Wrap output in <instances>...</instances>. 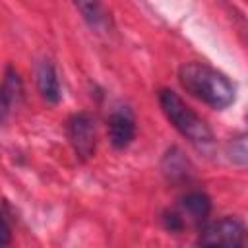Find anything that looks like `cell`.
<instances>
[{"mask_svg": "<svg viewBox=\"0 0 248 248\" xmlns=\"http://www.w3.org/2000/svg\"><path fill=\"white\" fill-rule=\"evenodd\" d=\"M178 83L188 95L215 110H225L236 101L234 81L205 62L182 64L178 68Z\"/></svg>", "mask_w": 248, "mask_h": 248, "instance_id": "1", "label": "cell"}, {"mask_svg": "<svg viewBox=\"0 0 248 248\" xmlns=\"http://www.w3.org/2000/svg\"><path fill=\"white\" fill-rule=\"evenodd\" d=\"M157 99H159L161 110L167 116V120L188 141H192L196 145H211L213 143V132L207 126V122L196 110H192L176 91L163 87V89H159Z\"/></svg>", "mask_w": 248, "mask_h": 248, "instance_id": "2", "label": "cell"}, {"mask_svg": "<svg viewBox=\"0 0 248 248\" xmlns=\"http://www.w3.org/2000/svg\"><path fill=\"white\" fill-rule=\"evenodd\" d=\"M211 198L203 190H188L184 192L174 207L163 211L161 221L169 232H182L188 227H202L211 213Z\"/></svg>", "mask_w": 248, "mask_h": 248, "instance_id": "3", "label": "cell"}, {"mask_svg": "<svg viewBox=\"0 0 248 248\" xmlns=\"http://www.w3.org/2000/svg\"><path fill=\"white\" fill-rule=\"evenodd\" d=\"M196 244L240 248L246 244V227L238 217H232V215H225L217 221L207 219L198 231Z\"/></svg>", "mask_w": 248, "mask_h": 248, "instance_id": "4", "label": "cell"}, {"mask_svg": "<svg viewBox=\"0 0 248 248\" xmlns=\"http://www.w3.org/2000/svg\"><path fill=\"white\" fill-rule=\"evenodd\" d=\"M66 136L76 157H79L81 161H87L93 157L97 147V130H95L93 114L85 110L72 114L66 122Z\"/></svg>", "mask_w": 248, "mask_h": 248, "instance_id": "5", "label": "cell"}, {"mask_svg": "<svg viewBox=\"0 0 248 248\" xmlns=\"http://www.w3.org/2000/svg\"><path fill=\"white\" fill-rule=\"evenodd\" d=\"M108 141L114 149L122 151L136 140V116L130 107H116L107 120Z\"/></svg>", "mask_w": 248, "mask_h": 248, "instance_id": "6", "label": "cell"}, {"mask_svg": "<svg viewBox=\"0 0 248 248\" xmlns=\"http://www.w3.org/2000/svg\"><path fill=\"white\" fill-rule=\"evenodd\" d=\"M37 89H39L41 97L48 105H58L60 99H62V89H60L58 74H56L54 64L48 58H43L37 64Z\"/></svg>", "mask_w": 248, "mask_h": 248, "instance_id": "7", "label": "cell"}, {"mask_svg": "<svg viewBox=\"0 0 248 248\" xmlns=\"http://www.w3.org/2000/svg\"><path fill=\"white\" fill-rule=\"evenodd\" d=\"M161 169H163V174L167 176V180L174 182V184L188 182V178L192 174V165L178 147L167 149V153L161 159Z\"/></svg>", "mask_w": 248, "mask_h": 248, "instance_id": "8", "label": "cell"}, {"mask_svg": "<svg viewBox=\"0 0 248 248\" xmlns=\"http://www.w3.org/2000/svg\"><path fill=\"white\" fill-rule=\"evenodd\" d=\"M21 93H23V83H21L17 72L12 66H8L6 74H4V81L0 85V124L8 118L12 105L16 103L17 97H21Z\"/></svg>", "mask_w": 248, "mask_h": 248, "instance_id": "9", "label": "cell"}, {"mask_svg": "<svg viewBox=\"0 0 248 248\" xmlns=\"http://www.w3.org/2000/svg\"><path fill=\"white\" fill-rule=\"evenodd\" d=\"M74 6L78 8V12L81 14L83 21L97 31H103L108 25V17H107V10L103 6L101 0H72Z\"/></svg>", "mask_w": 248, "mask_h": 248, "instance_id": "10", "label": "cell"}, {"mask_svg": "<svg viewBox=\"0 0 248 248\" xmlns=\"http://www.w3.org/2000/svg\"><path fill=\"white\" fill-rule=\"evenodd\" d=\"M225 155L232 165L244 167L248 161V149H246V136L238 134L234 138H231L225 145Z\"/></svg>", "mask_w": 248, "mask_h": 248, "instance_id": "11", "label": "cell"}, {"mask_svg": "<svg viewBox=\"0 0 248 248\" xmlns=\"http://www.w3.org/2000/svg\"><path fill=\"white\" fill-rule=\"evenodd\" d=\"M12 242V227L6 221L4 213L0 211V246H8Z\"/></svg>", "mask_w": 248, "mask_h": 248, "instance_id": "12", "label": "cell"}]
</instances>
